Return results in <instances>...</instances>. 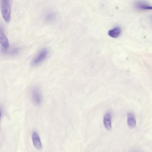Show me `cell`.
Returning <instances> with one entry per match:
<instances>
[{
    "instance_id": "cell-1",
    "label": "cell",
    "mask_w": 152,
    "mask_h": 152,
    "mask_svg": "<svg viewBox=\"0 0 152 152\" xmlns=\"http://www.w3.org/2000/svg\"><path fill=\"white\" fill-rule=\"evenodd\" d=\"M1 9L2 15L4 19L6 22H9L11 18V10L10 1L1 0Z\"/></svg>"
},
{
    "instance_id": "cell-2",
    "label": "cell",
    "mask_w": 152,
    "mask_h": 152,
    "mask_svg": "<svg viewBox=\"0 0 152 152\" xmlns=\"http://www.w3.org/2000/svg\"><path fill=\"white\" fill-rule=\"evenodd\" d=\"M49 54V51L46 48L40 50L33 59L32 64L34 66L38 65L44 61L47 58Z\"/></svg>"
},
{
    "instance_id": "cell-3",
    "label": "cell",
    "mask_w": 152,
    "mask_h": 152,
    "mask_svg": "<svg viewBox=\"0 0 152 152\" xmlns=\"http://www.w3.org/2000/svg\"><path fill=\"white\" fill-rule=\"evenodd\" d=\"M31 98L33 103L36 105L41 103L42 98L39 90L36 87L33 88L31 91Z\"/></svg>"
},
{
    "instance_id": "cell-4",
    "label": "cell",
    "mask_w": 152,
    "mask_h": 152,
    "mask_svg": "<svg viewBox=\"0 0 152 152\" xmlns=\"http://www.w3.org/2000/svg\"><path fill=\"white\" fill-rule=\"evenodd\" d=\"M134 7L137 9L140 10H152V6L142 1H137L134 4Z\"/></svg>"
},
{
    "instance_id": "cell-5",
    "label": "cell",
    "mask_w": 152,
    "mask_h": 152,
    "mask_svg": "<svg viewBox=\"0 0 152 152\" xmlns=\"http://www.w3.org/2000/svg\"><path fill=\"white\" fill-rule=\"evenodd\" d=\"M0 42L3 48H7L9 47V42L3 28L0 26Z\"/></svg>"
},
{
    "instance_id": "cell-6",
    "label": "cell",
    "mask_w": 152,
    "mask_h": 152,
    "mask_svg": "<svg viewBox=\"0 0 152 152\" xmlns=\"http://www.w3.org/2000/svg\"><path fill=\"white\" fill-rule=\"evenodd\" d=\"M32 139L33 145L37 149H41L42 148V145L39 137L36 132H34L32 135Z\"/></svg>"
},
{
    "instance_id": "cell-7",
    "label": "cell",
    "mask_w": 152,
    "mask_h": 152,
    "mask_svg": "<svg viewBox=\"0 0 152 152\" xmlns=\"http://www.w3.org/2000/svg\"><path fill=\"white\" fill-rule=\"evenodd\" d=\"M111 113L109 112L106 113L103 118V123L105 128L107 130H110L112 128Z\"/></svg>"
},
{
    "instance_id": "cell-8",
    "label": "cell",
    "mask_w": 152,
    "mask_h": 152,
    "mask_svg": "<svg viewBox=\"0 0 152 152\" xmlns=\"http://www.w3.org/2000/svg\"><path fill=\"white\" fill-rule=\"evenodd\" d=\"M127 122L128 125L131 129L135 128L136 126V120L135 116L132 113H129L127 116Z\"/></svg>"
},
{
    "instance_id": "cell-9",
    "label": "cell",
    "mask_w": 152,
    "mask_h": 152,
    "mask_svg": "<svg viewBox=\"0 0 152 152\" xmlns=\"http://www.w3.org/2000/svg\"><path fill=\"white\" fill-rule=\"evenodd\" d=\"M19 49L14 48L9 49L3 48L1 50V53L7 55H14L18 54L19 52Z\"/></svg>"
},
{
    "instance_id": "cell-10",
    "label": "cell",
    "mask_w": 152,
    "mask_h": 152,
    "mask_svg": "<svg viewBox=\"0 0 152 152\" xmlns=\"http://www.w3.org/2000/svg\"><path fill=\"white\" fill-rule=\"evenodd\" d=\"M121 32V28L117 26L110 30L108 34L109 35L112 37L116 38L120 35Z\"/></svg>"
},
{
    "instance_id": "cell-11",
    "label": "cell",
    "mask_w": 152,
    "mask_h": 152,
    "mask_svg": "<svg viewBox=\"0 0 152 152\" xmlns=\"http://www.w3.org/2000/svg\"><path fill=\"white\" fill-rule=\"evenodd\" d=\"M44 17L46 21L49 22H53L56 20V16L54 12L49 11L46 13Z\"/></svg>"
},
{
    "instance_id": "cell-12",
    "label": "cell",
    "mask_w": 152,
    "mask_h": 152,
    "mask_svg": "<svg viewBox=\"0 0 152 152\" xmlns=\"http://www.w3.org/2000/svg\"><path fill=\"white\" fill-rule=\"evenodd\" d=\"M150 18L151 21H152V15L150 16Z\"/></svg>"
}]
</instances>
